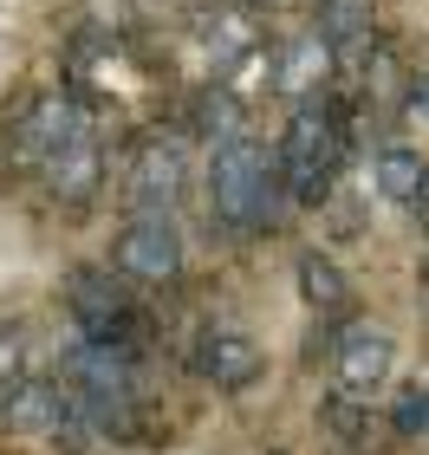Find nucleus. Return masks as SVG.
<instances>
[{"label": "nucleus", "instance_id": "1", "mask_svg": "<svg viewBox=\"0 0 429 455\" xmlns=\"http://www.w3.org/2000/svg\"><path fill=\"white\" fill-rule=\"evenodd\" d=\"M345 131H352V111L345 105H325V98H299L293 117H286V137H280V182H286V202L299 209H319L325 189H332V170L345 156Z\"/></svg>", "mask_w": 429, "mask_h": 455}, {"label": "nucleus", "instance_id": "2", "mask_svg": "<svg viewBox=\"0 0 429 455\" xmlns=\"http://www.w3.org/2000/svg\"><path fill=\"white\" fill-rule=\"evenodd\" d=\"M209 202L228 228H274L286 215V182H280V156L254 137H228L215 143L209 163Z\"/></svg>", "mask_w": 429, "mask_h": 455}, {"label": "nucleus", "instance_id": "3", "mask_svg": "<svg viewBox=\"0 0 429 455\" xmlns=\"http://www.w3.org/2000/svg\"><path fill=\"white\" fill-rule=\"evenodd\" d=\"M66 299H72V319H78V339H85V345H124V351H137L143 313H137V299L124 293V286L111 280V267H72Z\"/></svg>", "mask_w": 429, "mask_h": 455}, {"label": "nucleus", "instance_id": "4", "mask_svg": "<svg viewBox=\"0 0 429 455\" xmlns=\"http://www.w3.org/2000/svg\"><path fill=\"white\" fill-rule=\"evenodd\" d=\"M111 267L117 274H131V280H176L182 274V235H176V221L170 215H131L124 228H117V241H111Z\"/></svg>", "mask_w": 429, "mask_h": 455}, {"label": "nucleus", "instance_id": "5", "mask_svg": "<svg viewBox=\"0 0 429 455\" xmlns=\"http://www.w3.org/2000/svg\"><path fill=\"white\" fill-rule=\"evenodd\" d=\"M397 371V339L384 325H345L338 332V397L371 403Z\"/></svg>", "mask_w": 429, "mask_h": 455}, {"label": "nucleus", "instance_id": "6", "mask_svg": "<svg viewBox=\"0 0 429 455\" xmlns=\"http://www.w3.org/2000/svg\"><path fill=\"white\" fill-rule=\"evenodd\" d=\"M260 345L248 332H234V325H209V332H195L189 345V371L202 384H215V390H248L260 378Z\"/></svg>", "mask_w": 429, "mask_h": 455}, {"label": "nucleus", "instance_id": "7", "mask_svg": "<svg viewBox=\"0 0 429 455\" xmlns=\"http://www.w3.org/2000/svg\"><path fill=\"white\" fill-rule=\"evenodd\" d=\"M182 143L176 137H156V143H143L137 163H131V182H124V196H131V209L137 215H170V202L182 196Z\"/></svg>", "mask_w": 429, "mask_h": 455}, {"label": "nucleus", "instance_id": "8", "mask_svg": "<svg viewBox=\"0 0 429 455\" xmlns=\"http://www.w3.org/2000/svg\"><path fill=\"white\" fill-rule=\"evenodd\" d=\"M39 182H46L59 202L85 209V202L98 196V182H105V150H98V131L78 137V143H66V150H52L46 163H39Z\"/></svg>", "mask_w": 429, "mask_h": 455}, {"label": "nucleus", "instance_id": "9", "mask_svg": "<svg viewBox=\"0 0 429 455\" xmlns=\"http://www.w3.org/2000/svg\"><path fill=\"white\" fill-rule=\"evenodd\" d=\"M299 293H306V306H313V313L338 319L345 306H352V280L338 274L332 254H299Z\"/></svg>", "mask_w": 429, "mask_h": 455}, {"label": "nucleus", "instance_id": "10", "mask_svg": "<svg viewBox=\"0 0 429 455\" xmlns=\"http://www.w3.org/2000/svg\"><path fill=\"white\" fill-rule=\"evenodd\" d=\"M319 39L325 46H345V52L371 46V0H325L319 7Z\"/></svg>", "mask_w": 429, "mask_h": 455}, {"label": "nucleus", "instance_id": "11", "mask_svg": "<svg viewBox=\"0 0 429 455\" xmlns=\"http://www.w3.org/2000/svg\"><path fill=\"white\" fill-rule=\"evenodd\" d=\"M325 39L313 33V39H293V46H286V59H280V92H293V98H319V72H325Z\"/></svg>", "mask_w": 429, "mask_h": 455}, {"label": "nucleus", "instance_id": "12", "mask_svg": "<svg viewBox=\"0 0 429 455\" xmlns=\"http://www.w3.org/2000/svg\"><path fill=\"white\" fill-rule=\"evenodd\" d=\"M319 423L332 429L345 449H358V455L377 443V417H371V410H364L358 397H325V403H319Z\"/></svg>", "mask_w": 429, "mask_h": 455}, {"label": "nucleus", "instance_id": "13", "mask_svg": "<svg viewBox=\"0 0 429 455\" xmlns=\"http://www.w3.org/2000/svg\"><path fill=\"white\" fill-rule=\"evenodd\" d=\"M215 39H221V46H209V59H215V72H234L241 59H248V52L260 46L254 20H241V13H221V20H215Z\"/></svg>", "mask_w": 429, "mask_h": 455}, {"label": "nucleus", "instance_id": "14", "mask_svg": "<svg viewBox=\"0 0 429 455\" xmlns=\"http://www.w3.org/2000/svg\"><path fill=\"white\" fill-rule=\"evenodd\" d=\"M417 176H423V156H417V150H384V156H377V189L391 196V202H410Z\"/></svg>", "mask_w": 429, "mask_h": 455}, {"label": "nucleus", "instance_id": "15", "mask_svg": "<svg viewBox=\"0 0 429 455\" xmlns=\"http://www.w3.org/2000/svg\"><path fill=\"white\" fill-rule=\"evenodd\" d=\"M391 429H397V436H429V384L397 390V403H391Z\"/></svg>", "mask_w": 429, "mask_h": 455}, {"label": "nucleus", "instance_id": "16", "mask_svg": "<svg viewBox=\"0 0 429 455\" xmlns=\"http://www.w3.org/2000/svg\"><path fill=\"white\" fill-rule=\"evenodd\" d=\"M20 378V332H0V390Z\"/></svg>", "mask_w": 429, "mask_h": 455}, {"label": "nucleus", "instance_id": "17", "mask_svg": "<svg viewBox=\"0 0 429 455\" xmlns=\"http://www.w3.org/2000/svg\"><path fill=\"white\" fill-rule=\"evenodd\" d=\"M410 209H417V221H429V163H423V176H417V189H410Z\"/></svg>", "mask_w": 429, "mask_h": 455}, {"label": "nucleus", "instance_id": "18", "mask_svg": "<svg viewBox=\"0 0 429 455\" xmlns=\"http://www.w3.org/2000/svg\"><path fill=\"white\" fill-rule=\"evenodd\" d=\"M410 111L429 117V78H417V85H410Z\"/></svg>", "mask_w": 429, "mask_h": 455}, {"label": "nucleus", "instance_id": "19", "mask_svg": "<svg viewBox=\"0 0 429 455\" xmlns=\"http://www.w3.org/2000/svg\"><path fill=\"white\" fill-rule=\"evenodd\" d=\"M417 293H423V313H429V274H423V286H417Z\"/></svg>", "mask_w": 429, "mask_h": 455}, {"label": "nucleus", "instance_id": "20", "mask_svg": "<svg viewBox=\"0 0 429 455\" xmlns=\"http://www.w3.org/2000/svg\"><path fill=\"white\" fill-rule=\"evenodd\" d=\"M267 7H286V0H267Z\"/></svg>", "mask_w": 429, "mask_h": 455}]
</instances>
